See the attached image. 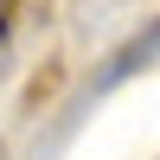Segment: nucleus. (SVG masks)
<instances>
[{
	"label": "nucleus",
	"mask_w": 160,
	"mask_h": 160,
	"mask_svg": "<svg viewBox=\"0 0 160 160\" xmlns=\"http://www.w3.org/2000/svg\"><path fill=\"white\" fill-rule=\"evenodd\" d=\"M0 160H7V148H0Z\"/></svg>",
	"instance_id": "f03ea898"
},
{
	"label": "nucleus",
	"mask_w": 160,
	"mask_h": 160,
	"mask_svg": "<svg viewBox=\"0 0 160 160\" xmlns=\"http://www.w3.org/2000/svg\"><path fill=\"white\" fill-rule=\"evenodd\" d=\"M141 58H160V26H154V32H141V38H135L128 51H115V64H109V71L96 77V90H109V83H122L128 71H141Z\"/></svg>",
	"instance_id": "f257e3e1"
}]
</instances>
